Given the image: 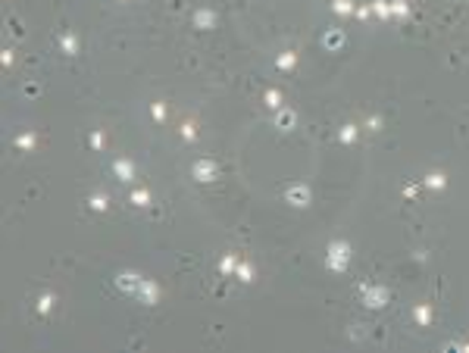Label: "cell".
Returning a JSON list of instances; mask_svg holds the SVG:
<instances>
[{"mask_svg":"<svg viewBox=\"0 0 469 353\" xmlns=\"http://www.w3.org/2000/svg\"><path fill=\"white\" fill-rule=\"evenodd\" d=\"M53 309V294H41L38 297V312H50Z\"/></svg>","mask_w":469,"mask_h":353,"instance_id":"obj_21","label":"cell"},{"mask_svg":"<svg viewBox=\"0 0 469 353\" xmlns=\"http://www.w3.org/2000/svg\"><path fill=\"white\" fill-rule=\"evenodd\" d=\"M366 125H369V128H372V132H375V128H378V125H382V119H378V116H372V119H366Z\"/></svg>","mask_w":469,"mask_h":353,"instance_id":"obj_32","label":"cell"},{"mask_svg":"<svg viewBox=\"0 0 469 353\" xmlns=\"http://www.w3.org/2000/svg\"><path fill=\"white\" fill-rule=\"evenodd\" d=\"M135 297H138V300H144L147 306H153V303H160V285H157V282H150V278H144Z\"/></svg>","mask_w":469,"mask_h":353,"instance_id":"obj_4","label":"cell"},{"mask_svg":"<svg viewBox=\"0 0 469 353\" xmlns=\"http://www.w3.org/2000/svg\"><path fill=\"white\" fill-rule=\"evenodd\" d=\"M150 113H153L157 122H163V119H166V103H160V100H157V103L150 106Z\"/></svg>","mask_w":469,"mask_h":353,"instance_id":"obj_25","label":"cell"},{"mask_svg":"<svg viewBox=\"0 0 469 353\" xmlns=\"http://www.w3.org/2000/svg\"><path fill=\"white\" fill-rule=\"evenodd\" d=\"M132 203H135V207H147V203H150V191L135 188V191H132Z\"/></svg>","mask_w":469,"mask_h":353,"instance_id":"obj_16","label":"cell"},{"mask_svg":"<svg viewBox=\"0 0 469 353\" xmlns=\"http://www.w3.org/2000/svg\"><path fill=\"white\" fill-rule=\"evenodd\" d=\"M88 144H91L94 150H100V147H103V132H94L91 138H88Z\"/></svg>","mask_w":469,"mask_h":353,"instance_id":"obj_28","label":"cell"},{"mask_svg":"<svg viewBox=\"0 0 469 353\" xmlns=\"http://www.w3.org/2000/svg\"><path fill=\"white\" fill-rule=\"evenodd\" d=\"M297 122V116H294V109H282V113L276 116V128H282V132H288Z\"/></svg>","mask_w":469,"mask_h":353,"instance_id":"obj_9","label":"cell"},{"mask_svg":"<svg viewBox=\"0 0 469 353\" xmlns=\"http://www.w3.org/2000/svg\"><path fill=\"white\" fill-rule=\"evenodd\" d=\"M106 207H110V200H106L103 194H94V197H91V210H97V213H103Z\"/></svg>","mask_w":469,"mask_h":353,"instance_id":"obj_23","label":"cell"},{"mask_svg":"<svg viewBox=\"0 0 469 353\" xmlns=\"http://www.w3.org/2000/svg\"><path fill=\"white\" fill-rule=\"evenodd\" d=\"M235 275H238L241 282H254V266H250V263H238V269H235Z\"/></svg>","mask_w":469,"mask_h":353,"instance_id":"obj_17","label":"cell"},{"mask_svg":"<svg viewBox=\"0 0 469 353\" xmlns=\"http://www.w3.org/2000/svg\"><path fill=\"white\" fill-rule=\"evenodd\" d=\"M372 13L382 16V19H388V16H391V4H388V0H375V4H372Z\"/></svg>","mask_w":469,"mask_h":353,"instance_id":"obj_18","label":"cell"},{"mask_svg":"<svg viewBox=\"0 0 469 353\" xmlns=\"http://www.w3.org/2000/svg\"><path fill=\"white\" fill-rule=\"evenodd\" d=\"M288 200H291L294 207H310V188H306V184H294V188H288Z\"/></svg>","mask_w":469,"mask_h":353,"instance_id":"obj_6","label":"cell"},{"mask_svg":"<svg viewBox=\"0 0 469 353\" xmlns=\"http://www.w3.org/2000/svg\"><path fill=\"white\" fill-rule=\"evenodd\" d=\"M0 60H4V66H13V50L7 47V50H4V57H0Z\"/></svg>","mask_w":469,"mask_h":353,"instance_id":"obj_31","label":"cell"},{"mask_svg":"<svg viewBox=\"0 0 469 353\" xmlns=\"http://www.w3.org/2000/svg\"><path fill=\"white\" fill-rule=\"evenodd\" d=\"M341 44H344V31L329 28V31H326V47H329V50H335V47H341Z\"/></svg>","mask_w":469,"mask_h":353,"instance_id":"obj_11","label":"cell"},{"mask_svg":"<svg viewBox=\"0 0 469 353\" xmlns=\"http://www.w3.org/2000/svg\"><path fill=\"white\" fill-rule=\"evenodd\" d=\"M363 297H366V306H372V309H382L385 303H388V288H382V285H372V288H363Z\"/></svg>","mask_w":469,"mask_h":353,"instance_id":"obj_3","label":"cell"},{"mask_svg":"<svg viewBox=\"0 0 469 353\" xmlns=\"http://www.w3.org/2000/svg\"><path fill=\"white\" fill-rule=\"evenodd\" d=\"M335 13L347 16V13H354V4H350V0H335Z\"/></svg>","mask_w":469,"mask_h":353,"instance_id":"obj_26","label":"cell"},{"mask_svg":"<svg viewBox=\"0 0 469 353\" xmlns=\"http://www.w3.org/2000/svg\"><path fill=\"white\" fill-rule=\"evenodd\" d=\"M294 63H297V53H294V50H285L282 57L276 60V66H279V69H291Z\"/></svg>","mask_w":469,"mask_h":353,"instance_id":"obj_15","label":"cell"},{"mask_svg":"<svg viewBox=\"0 0 469 353\" xmlns=\"http://www.w3.org/2000/svg\"><path fill=\"white\" fill-rule=\"evenodd\" d=\"M191 175L197 181H216V178H219V163H216V160H194Z\"/></svg>","mask_w":469,"mask_h":353,"instance_id":"obj_2","label":"cell"},{"mask_svg":"<svg viewBox=\"0 0 469 353\" xmlns=\"http://www.w3.org/2000/svg\"><path fill=\"white\" fill-rule=\"evenodd\" d=\"M266 103L272 106V109H279V106H282V94H279L276 88H272V91H266Z\"/></svg>","mask_w":469,"mask_h":353,"instance_id":"obj_24","label":"cell"},{"mask_svg":"<svg viewBox=\"0 0 469 353\" xmlns=\"http://www.w3.org/2000/svg\"><path fill=\"white\" fill-rule=\"evenodd\" d=\"M141 282H144V278H141V275H135V272H122V275L116 278V285H119V291H125V294H138Z\"/></svg>","mask_w":469,"mask_h":353,"instance_id":"obj_5","label":"cell"},{"mask_svg":"<svg viewBox=\"0 0 469 353\" xmlns=\"http://www.w3.org/2000/svg\"><path fill=\"white\" fill-rule=\"evenodd\" d=\"M113 172L119 175V181H135V163L132 160H116Z\"/></svg>","mask_w":469,"mask_h":353,"instance_id":"obj_7","label":"cell"},{"mask_svg":"<svg viewBox=\"0 0 469 353\" xmlns=\"http://www.w3.org/2000/svg\"><path fill=\"white\" fill-rule=\"evenodd\" d=\"M347 259H350V247L344 241H332L329 244V256H326V266L332 272H344L347 269Z\"/></svg>","mask_w":469,"mask_h":353,"instance_id":"obj_1","label":"cell"},{"mask_svg":"<svg viewBox=\"0 0 469 353\" xmlns=\"http://www.w3.org/2000/svg\"><path fill=\"white\" fill-rule=\"evenodd\" d=\"M354 13H357V16H360V19H369V13H372V7H357V10H354Z\"/></svg>","mask_w":469,"mask_h":353,"instance_id":"obj_30","label":"cell"},{"mask_svg":"<svg viewBox=\"0 0 469 353\" xmlns=\"http://www.w3.org/2000/svg\"><path fill=\"white\" fill-rule=\"evenodd\" d=\"M182 138H185V141H194V138H197V128H194L191 122H185V125H182Z\"/></svg>","mask_w":469,"mask_h":353,"instance_id":"obj_27","label":"cell"},{"mask_svg":"<svg viewBox=\"0 0 469 353\" xmlns=\"http://www.w3.org/2000/svg\"><path fill=\"white\" fill-rule=\"evenodd\" d=\"M10 34H19V38H22V22H16V19H10Z\"/></svg>","mask_w":469,"mask_h":353,"instance_id":"obj_29","label":"cell"},{"mask_svg":"<svg viewBox=\"0 0 469 353\" xmlns=\"http://www.w3.org/2000/svg\"><path fill=\"white\" fill-rule=\"evenodd\" d=\"M34 141H38V135H34V132H22V135H16V147H19V150H31V147H34Z\"/></svg>","mask_w":469,"mask_h":353,"instance_id":"obj_10","label":"cell"},{"mask_svg":"<svg viewBox=\"0 0 469 353\" xmlns=\"http://www.w3.org/2000/svg\"><path fill=\"white\" fill-rule=\"evenodd\" d=\"M60 47H63V50L69 53V57H72V53H79V38L69 31V34H63V38H60Z\"/></svg>","mask_w":469,"mask_h":353,"instance_id":"obj_12","label":"cell"},{"mask_svg":"<svg viewBox=\"0 0 469 353\" xmlns=\"http://www.w3.org/2000/svg\"><path fill=\"white\" fill-rule=\"evenodd\" d=\"M444 175L441 172H432V175H425V184H428V188H444Z\"/></svg>","mask_w":469,"mask_h":353,"instance_id":"obj_22","label":"cell"},{"mask_svg":"<svg viewBox=\"0 0 469 353\" xmlns=\"http://www.w3.org/2000/svg\"><path fill=\"white\" fill-rule=\"evenodd\" d=\"M413 319H416L419 325H428V322H432V309H428V303H419L416 309H413Z\"/></svg>","mask_w":469,"mask_h":353,"instance_id":"obj_13","label":"cell"},{"mask_svg":"<svg viewBox=\"0 0 469 353\" xmlns=\"http://www.w3.org/2000/svg\"><path fill=\"white\" fill-rule=\"evenodd\" d=\"M338 138H341V144H354V141H357V125H344Z\"/></svg>","mask_w":469,"mask_h":353,"instance_id":"obj_19","label":"cell"},{"mask_svg":"<svg viewBox=\"0 0 469 353\" xmlns=\"http://www.w3.org/2000/svg\"><path fill=\"white\" fill-rule=\"evenodd\" d=\"M213 25H216L213 10H194V28H213Z\"/></svg>","mask_w":469,"mask_h":353,"instance_id":"obj_8","label":"cell"},{"mask_svg":"<svg viewBox=\"0 0 469 353\" xmlns=\"http://www.w3.org/2000/svg\"><path fill=\"white\" fill-rule=\"evenodd\" d=\"M235 269H238V256H235V253L222 256V263H219V272H222V275H231Z\"/></svg>","mask_w":469,"mask_h":353,"instance_id":"obj_14","label":"cell"},{"mask_svg":"<svg viewBox=\"0 0 469 353\" xmlns=\"http://www.w3.org/2000/svg\"><path fill=\"white\" fill-rule=\"evenodd\" d=\"M391 16H410V4H407V0H394V4H391Z\"/></svg>","mask_w":469,"mask_h":353,"instance_id":"obj_20","label":"cell"}]
</instances>
